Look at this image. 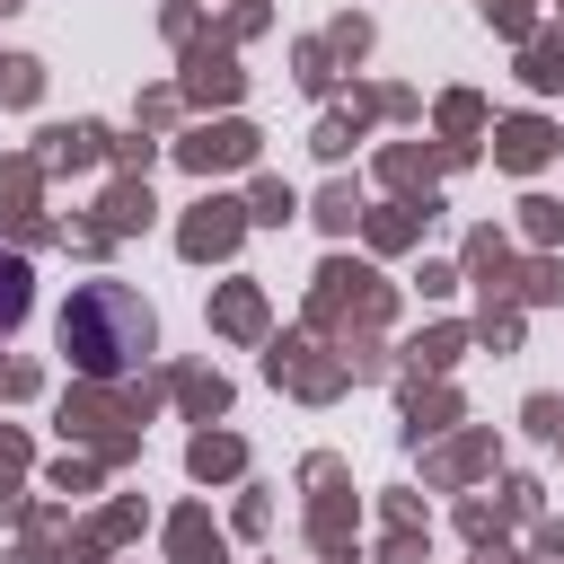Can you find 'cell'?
<instances>
[{"mask_svg": "<svg viewBox=\"0 0 564 564\" xmlns=\"http://www.w3.org/2000/svg\"><path fill=\"white\" fill-rule=\"evenodd\" d=\"M150 344H159V317H150L123 282H79V291H70V308H62V352H70L79 379H123V370L150 361Z\"/></svg>", "mask_w": 564, "mask_h": 564, "instance_id": "1", "label": "cell"}, {"mask_svg": "<svg viewBox=\"0 0 564 564\" xmlns=\"http://www.w3.org/2000/svg\"><path fill=\"white\" fill-rule=\"evenodd\" d=\"M26 308H35V264H26L18 247H0V335H9Z\"/></svg>", "mask_w": 564, "mask_h": 564, "instance_id": "2", "label": "cell"}]
</instances>
